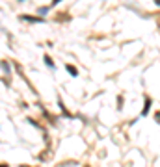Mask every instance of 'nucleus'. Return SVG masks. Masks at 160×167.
<instances>
[{"mask_svg":"<svg viewBox=\"0 0 160 167\" xmlns=\"http://www.w3.org/2000/svg\"><path fill=\"white\" fill-rule=\"evenodd\" d=\"M19 19H21V20H26V22H34V24H37V22H45V19H41V17H34V15H21Z\"/></svg>","mask_w":160,"mask_h":167,"instance_id":"nucleus-1","label":"nucleus"},{"mask_svg":"<svg viewBox=\"0 0 160 167\" xmlns=\"http://www.w3.org/2000/svg\"><path fill=\"white\" fill-rule=\"evenodd\" d=\"M151 102H153V100H151L149 97H145V106H144V110H142V117H145V115L149 113V110H151Z\"/></svg>","mask_w":160,"mask_h":167,"instance_id":"nucleus-2","label":"nucleus"},{"mask_svg":"<svg viewBox=\"0 0 160 167\" xmlns=\"http://www.w3.org/2000/svg\"><path fill=\"white\" fill-rule=\"evenodd\" d=\"M0 67H2V71H4V74H11V69H9V61H6V59H2L0 61Z\"/></svg>","mask_w":160,"mask_h":167,"instance_id":"nucleus-3","label":"nucleus"},{"mask_svg":"<svg viewBox=\"0 0 160 167\" xmlns=\"http://www.w3.org/2000/svg\"><path fill=\"white\" fill-rule=\"evenodd\" d=\"M45 65H47V67H50L52 71L56 69V63L52 61V58H50V56H45Z\"/></svg>","mask_w":160,"mask_h":167,"instance_id":"nucleus-4","label":"nucleus"},{"mask_svg":"<svg viewBox=\"0 0 160 167\" xmlns=\"http://www.w3.org/2000/svg\"><path fill=\"white\" fill-rule=\"evenodd\" d=\"M48 9H50V6H41V7L37 9V13L41 15V19H43V17H45V15L48 13Z\"/></svg>","mask_w":160,"mask_h":167,"instance_id":"nucleus-5","label":"nucleus"},{"mask_svg":"<svg viewBox=\"0 0 160 167\" xmlns=\"http://www.w3.org/2000/svg\"><path fill=\"white\" fill-rule=\"evenodd\" d=\"M65 69L69 71V74H71V76H78V71H76V67H75V65H65Z\"/></svg>","mask_w":160,"mask_h":167,"instance_id":"nucleus-6","label":"nucleus"},{"mask_svg":"<svg viewBox=\"0 0 160 167\" xmlns=\"http://www.w3.org/2000/svg\"><path fill=\"white\" fill-rule=\"evenodd\" d=\"M60 2H62V0H52V4H50V6H56V4H60Z\"/></svg>","mask_w":160,"mask_h":167,"instance_id":"nucleus-7","label":"nucleus"},{"mask_svg":"<svg viewBox=\"0 0 160 167\" xmlns=\"http://www.w3.org/2000/svg\"><path fill=\"white\" fill-rule=\"evenodd\" d=\"M0 167H7V164H0Z\"/></svg>","mask_w":160,"mask_h":167,"instance_id":"nucleus-8","label":"nucleus"},{"mask_svg":"<svg viewBox=\"0 0 160 167\" xmlns=\"http://www.w3.org/2000/svg\"><path fill=\"white\" fill-rule=\"evenodd\" d=\"M19 2H24V0H19Z\"/></svg>","mask_w":160,"mask_h":167,"instance_id":"nucleus-9","label":"nucleus"},{"mask_svg":"<svg viewBox=\"0 0 160 167\" xmlns=\"http://www.w3.org/2000/svg\"><path fill=\"white\" fill-rule=\"evenodd\" d=\"M22 167H26V165H22Z\"/></svg>","mask_w":160,"mask_h":167,"instance_id":"nucleus-10","label":"nucleus"}]
</instances>
